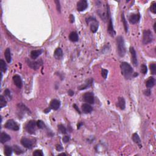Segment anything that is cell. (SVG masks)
Instances as JSON below:
<instances>
[{"label":"cell","instance_id":"3957f363","mask_svg":"<svg viewBox=\"0 0 156 156\" xmlns=\"http://www.w3.org/2000/svg\"><path fill=\"white\" fill-rule=\"evenodd\" d=\"M154 40V37L152 32L148 29L145 30L143 33V43L144 45H147L152 42Z\"/></svg>","mask_w":156,"mask_h":156},{"label":"cell","instance_id":"6da1fadb","mask_svg":"<svg viewBox=\"0 0 156 156\" xmlns=\"http://www.w3.org/2000/svg\"><path fill=\"white\" fill-rule=\"evenodd\" d=\"M121 73L126 79H129L133 76H137V74H134L132 67L127 62H122L120 65Z\"/></svg>","mask_w":156,"mask_h":156},{"label":"cell","instance_id":"5b68a950","mask_svg":"<svg viewBox=\"0 0 156 156\" xmlns=\"http://www.w3.org/2000/svg\"><path fill=\"white\" fill-rule=\"evenodd\" d=\"M37 122L34 120H30L26 125V129L28 133L30 134H34L37 128Z\"/></svg>","mask_w":156,"mask_h":156},{"label":"cell","instance_id":"d6986e66","mask_svg":"<svg viewBox=\"0 0 156 156\" xmlns=\"http://www.w3.org/2000/svg\"><path fill=\"white\" fill-rule=\"evenodd\" d=\"M54 56L56 59H61L63 57V52H62V49L60 48H58L56 49L54 51Z\"/></svg>","mask_w":156,"mask_h":156},{"label":"cell","instance_id":"bcb514c9","mask_svg":"<svg viewBox=\"0 0 156 156\" xmlns=\"http://www.w3.org/2000/svg\"><path fill=\"white\" fill-rule=\"evenodd\" d=\"M50 111V109H49V108H48V109H46V110L44 111V112H45V113H48V112H49Z\"/></svg>","mask_w":156,"mask_h":156},{"label":"cell","instance_id":"1f68e13d","mask_svg":"<svg viewBox=\"0 0 156 156\" xmlns=\"http://www.w3.org/2000/svg\"><path fill=\"white\" fill-rule=\"evenodd\" d=\"M37 127L39 129H44L45 127V124L44 122L42 120H38L37 121Z\"/></svg>","mask_w":156,"mask_h":156},{"label":"cell","instance_id":"8fae6325","mask_svg":"<svg viewBox=\"0 0 156 156\" xmlns=\"http://www.w3.org/2000/svg\"><path fill=\"white\" fill-rule=\"evenodd\" d=\"M21 143L23 146L28 149H31L32 148V145H33L32 141L27 138H22L21 140Z\"/></svg>","mask_w":156,"mask_h":156},{"label":"cell","instance_id":"d4e9b609","mask_svg":"<svg viewBox=\"0 0 156 156\" xmlns=\"http://www.w3.org/2000/svg\"><path fill=\"white\" fill-rule=\"evenodd\" d=\"M0 68H1V70L2 72H6L7 67L6 64L5 63V61L3 60V59L0 60Z\"/></svg>","mask_w":156,"mask_h":156},{"label":"cell","instance_id":"ee69618b","mask_svg":"<svg viewBox=\"0 0 156 156\" xmlns=\"http://www.w3.org/2000/svg\"><path fill=\"white\" fill-rule=\"evenodd\" d=\"M73 107H74V108L75 109H76V111H77V112H78V113H79V114H81V111H79V108L77 107V105H76V104H74L73 105Z\"/></svg>","mask_w":156,"mask_h":156},{"label":"cell","instance_id":"e575fe53","mask_svg":"<svg viewBox=\"0 0 156 156\" xmlns=\"http://www.w3.org/2000/svg\"><path fill=\"white\" fill-rule=\"evenodd\" d=\"M4 95H5V97H7V98H8L9 99H11L12 96H11V93H10V91L9 90L6 89V90L4 91Z\"/></svg>","mask_w":156,"mask_h":156},{"label":"cell","instance_id":"52a82bcc","mask_svg":"<svg viewBox=\"0 0 156 156\" xmlns=\"http://www.w3.org/2000/svg\"><path fill=\"white\" fill-rule=\"evenodd\" d=\"M84 101L87 103L88 104H94L95 103V97L93 93L91 92L85 93L83 96Z\"/></svg>","mask_w":156,"mask_h":156},{"label":"cell","instance_id":"9a60e30c","mask_svg":"<svg viewBox=\"0 0 156 156\" xmlns=\"http://www.w3.org/2000/svg\"><path fill=\"white\" fill-rule=\"evenodd\" d=\"M140 18V15L139 14H132L130 15L129 20L131 24H136L138 23Z\"/></svg>","mask_w":156,"mask_h":156},{"label":"cell","instance_id":"603a6c76","mask_svg":"<svg viewBox=\"0 0 156 156\" xmlns=\"http://www.w3.org/2000/svg\"><path fill=\"white\" fill-rule=\"evenodd\" d=\"M69 39L71 41V42H76L78 41L79 40V37H78V34L77 32H71L69 35Z\"/></svg>","mask_w":156,"mask_h":156},{"label":"cell","instance_id":"ab89813d","mask_svg":"<svg viewBox=\"0 0 156 156\" xmlns=\"http://www.w3.org/2000/svg\"><path fill=\"white\" fill-rule=\"evenodd\" d=\"M62 140H63V141H64V143L68 142L69 140H70V137H69L68 136H65V137H63Z\"/></svg>","mask_w":156,"mask_h":156},{"label":"cell","instance_id":"5bb4252c","mask_svg":"<svg viewBox=\"0 0 156 156\" xmlns=\"http://www.w3.org/2000/svg\"><path fill=\"white\" fill-rule=\"evenodd\" d=\"M109 26H108V32L111 36L112 37H114L115 34V32L114 29H113V23H112V18H111V16L109 17Z\"/></svg>","mask_w":156,"mask_h":156},{"label":"cell","instance_id":"836d02e7","mask_svg":"<svg viewBox=\"0 0 156 156\" xmlns=\"http://www.w3.org/2000/svg\"><path fill=\"white\" fill-rule=\"evenodd\" d=\"M33 156H43V151H42V150H39V149L36 150V151L33 152Z\"/></svg>","mask_w":156,"mask_h":156},{"label":"cell","instance_id":"7402d4cb","mask_svg":"<svg viewBox=\"0 0 156 156\" xmlns=\"http://www.w3.org/2000/svg\"><path fill=\"white\" fill-rule=\"evenodd\" d=\"M132 140H133L135 143H137V145L140 146V148L141 147V140H140V137L137 133H134L132 135Z\"/></svg>","mask_w":156,"mask_h":156},{"label":"cell","instance_id":"44dd1931","mask_svg":"<svg viewBox=\"0 0 156 156\" xmlns=\"http://www.w3.org/2000/svg\"><path fill=\"white\" fill-rule=\"evenodd\" d=\"M4 56H5L6 60L7 62L10 64L12 61V57H11V52H10V50L9 48H7L5 50L4 52Z\"/></svg>","mask_w":156,"mask_h":156},{"label":"cell","instance_id":"7a4b0ae2","mask_svg":"<svg viewBox=\"0 0 156 156\" xmlns=\"http://www.w3.org/2000/svg\"><path fill=\"white\" fill-rule=\"evenodd\" d=\"M116 41H117V51H118V55L121 57H124L126 52L124 38L122 36H118V37H117Z\"/></svg>","mask_w":156,"mask_h":156},{"label":"cell","instance_id":"b9f144b4","mask_svg":"<svg viewBox=\"0 0 156 156\" xmlns=\"http://www.w3.org/2000/svg\"><path fill=\"white\" fill-rule=\"evenodd\" d=\"M56 149L59 151H60L63 150V148H62V146L60 145H57L56 146Z\"/></svg>","mask_w":156,"mask_h":156},{"label":"cell","instance_id":"f1b7e54d","mask_svg":"<svg viewBox=\"0 0 156 156\" xmlns=\"http://www.w3.org/2000/svg\"><path fill=\"white\" fill-rule=\"evenodd\" d=\"M7 104L6 100L5 99V97H4L3 96H1L0 97V107L3 108L4 106H6Z\"/></svg>","mask_w":156,"mask_h":156},{"label":"cell","instance_id":"d590c367","mask_svg":"<svg viewBox=\"0 0 156 156\" xmlns=\"http://www.w3.org/2000/svg\"><path fill=\"white\" fill-rule=\"evenodd\" d=\"M101 74L104 79H106V77L108 74V70L103 68L101 70Z\"/></svg>","mask_w":156,"mask_h":156},{"label":"cell","instance_id":"4fadbf2b","mask_svg":"<svg viewBox=\"0 0 156 156\" xmlns=\"http://www.w3.org/2000/svg\"><path fill=\"white\" fill-rule=\"evenodd\" d=\"M60 106V102L56 99H52L50 103V108L52 110L57 111L59 109Z\"/></svg>","mask_w":156,"mask_h":156},{"label":"cell","instance_id":"9c48e42d","mask_svg":"<svg viewBox=\"0 0 156 156\" xmlns=\"http://www.w3.org/2000/svg\"><path fill=\"white\" fill-rule=\"evenodd\" d=\"M88 7V3L86 0H81L77 4V10L79 12H82Z\"/></svg>","mask_w":156,"mask_h":156},{"label":"cell","instance_id":"2e32d148","mask_svg":"<svg viewBox=\"0 0 156 156\" xmlns=\"http://www.w3.org/2000/svg\"><path fill=\"white\" fill-rule=\"evenodd\" d=\"M10 139H11V138H10V136L9 135L5 133V132H1V137H0V140H1V143H4L7 141H9Z\"/></svg>","mask_w":156,"mask_h":156},{"label":"cell","instance_id":"f35d334b","mask_svg":"<svg viewBox=\"0 0 156 156\" xmlns=\"http://www.w3.org/2000/svg\"><path fill=\"white\" fill-rule=\"evenodd\" d=\"M55 3L56 4V6H57V9L59 12H60V1H55Z\"/></svg>","mask_w":156,"mask_h":156},{"label":"cell","instance_id":"7dc6e473","mask_svg":"<svg viewBox=\"0 0 156 156\" xmlns=\"http://www.w3.org/2000/svg\"><path fill=\"white\" fill-rule=\"evenodd\" d=\"M81 125H82V123H79V124H77V128L78 129L80 128V126H81Z\"/></svg>","mask_w":156,"mask_h":156},{"label":"cell","instance_id":"74e56055","mask_svg":"<svg viewBox=\"0 0 156 156\" xmlns=\"http://www.w3.org/2000/svg\"><path fill=\"white\" fill-rule=\"evenodd\" d=\"M141 73H142L143 74H145L147 73L148 71V68H147V67L145 65H144V64H143V65H141Z\"/></svg>","mask_w":156,"mask_h":156},{"label":"cell","instance_id":"681fc988","mask_svg":"<svg viewBox=\"0 0 156 156\" xmlns=\"http://www.w3.org/2000/svg\"><path fill=\"white\" fill-rule=\"evenodd\" d=\"M59 155H66V154H64V153H62V154H59Z\"/></svg>","mask_w":156,"mask_h":156},{"label":"cell","instance_id":"ac0fdd59","mask_svg":"<svg viewBox=\"0 0 156 156\" xmlns=\"http://www.w3.org/2000/svg\"><path fill=\"white\" fill-rule=\"evenodd\" d=\"M117 105L121 110H124L126 107V102L123 97H119L118 99V103H117Z\"/></svg>","mask_w":156,"mask_h":156},{"label":"cell","instance_id":"e0dca14e","mask_svg":"<svg viewBox=\"0 0 156 156\" xmlns=\"http://www.w3.org/2000/svg\"><path fill=\"white\" fill-rule=\"evenodd\" d=\"M82 110L83 112H84L85 113H89L93 111V108L89 104L85 103V104H83L82 105Z\"/></svg>","mask_w":156,"mask_h":156},{"label":"cell","instance_id":"484cf974","mask_svg":"<svg viewBox=\"0 0 156 156\" xmlns=\"http://www.w3.org/2000/svg\"><path fill=\"white\" fill-rule=\"evenodd\" d=\"M13 150L14 149H12V148L7 145V146H5V147H4V154L7 156H11L12 154Z\"/></svg>","mask_w":156,"mask_h":156},{"label":"cell","instance_id":"ffe728a7","mask_svg":"<svg viewBox=\"0 0 156 156\" xmlns=\"http://www.w3.org/2000/svg\"><path fill=\"white\" fill-rule=\"evenodd\" d=\"M42 50H33L30 52V57L33 60H36L42 54Z\"/></svg>","mask_w":156,"mask_h":156},{"label":"cell","instance_id":"f6af8a7d","mask_svg":"<svg viewBox=\"0 0 156 156\" xmlns=\"http://www.w3.org/2000/svg\"><path fill=\"white\" fill-rule=\"evenodd\" d=\"M70 20H71V23H73L74 22V17L73 15H70Z\"/></svg>","mask_w":156,"mask_h":156},{"label":"cell","instance_id":"8d00e7d4","mask_svg":"<svg viewBox=\"0 0 156 156\" xmlns=\"http://www.w3.org/2000/svg\"><path fill=\"white\" fill-rule=\"evenodd\" d=\"M150 10L152 12L153 14H156V3H153L151 6V7H150Z\"/></svg>","mask_w":156,"mask_h":156},{"label":"cell","instance_id":"8992f818","mask_svg":"<svg viewBox=\"0 0 156 156\" xmlns=\"http://www.w3.org/2000/svg\"><path fill=\"white\" fill-rule=\"evenodd\" d=\"M6 128L8 129L12 130V131H17L19 130V126L18 125L16 122L13 119H9L4 125Z\"/></svg>","mask_w":156,"mask_h":156},{"label":"cell","instance_id":"7bdbcfd3","mask_svg":"<svg viewBox=\"0 0 156 156\" xmlns=\"http://www.w3.org/2000/svg\"><path fill=\"white\" fill-rule=\"evenodd\" d=\"M68 94L70 96V97H72V96L74 95V91H73V90H69L68 91Z\"/></svg>","mask_w":156,"mask_h":156},{"label":"cell","instance_id":"f546056e","mask_svg":"<svg viewBox=\"0 0 156 156\" xmlns=\"http://www.w3.org/2000/svg\"><path fill=\"white\" fill-rule=\"evenodd\" d=\"M13 149H14V151L17 154H21L23 152V151L17 145H14V147H13Z\"/></svg>","mask_w":156,"mask_h":156},{"label":"cell","instance_id":"83f0119b","mask_svg":"<svg viewBox=\"0 0 156 156\" xmlns=\"http://www.w3.org/2000/svg\"><path fill=\"white\" fill-rule=\"evenodd\" d=\"M93 80L92 79H89V80L87 81V82L85 83V85H82V86L80 87L79 88V90H84V89H87V88L91 86V83L93 82Z\"/></svg>","mask_w":156,"mask_h":156},{"label":"cell","instance_id":"277c9868","mask_svg":"<svg viewBox=\"0 0 156 156\" xmlns=\"http://www.w3.org/2000/svg\"><path fill=\"white\" fill-rule=\"evenodd\" d=\"M86 22L87 24H89L90 26V29L93 33H95L98 29V22L97 20L93 17H89L86 19Z\"/></svg>","mask_w":156,"mask_h":156},{"label":"cell","instance_id":"cb8c5ba5","mask_svg":"<svg viewBox=\"0 0 156 156\" xmlns=\"http://www.w3.org/2000/svg\"><path fill=\"white\" fill-rule=\"evenodd\" d=\"M155 85V79L153 77H149L148 79L147 80V81L146 82V86L148 88L150 89L152 88Z\"/></svg>","mask_w":156,"mask_h":156},{"label":"cell","instance_id":"4316f807","mask_svg":"<svg viewBox=\"0 0 156 156\" xmlns=\"http://www.w3.org/2000/svg\"><path fill=\"white\" fill-rule=\"evenodd\" d=\"M121 18H122V22H123V25H124V29H125V32L127 33V32H128V24H127V21H126V18H125V17H124V13L122 14Z\"/></svg>","mask_w":156,"mask_h":156},{"label":"cell","instance_id":"30bf717a","mask_svg":"<svg viewBox=\"0 0 156 156\" xmlns=\"http://www.w3.org/2000/svg\"><path fill=\"white\" fill-rule=\"evenodd\" d=\"M129 51L131 52V57H132V64L135 67H137L138 65V60H137V53H136L135 50L133 47H131L129 49Z\"/></svg>","mask_w":156,"mask_h":156},{"label":"cell","instance_id":"d6a6232c","mask_svg":"<svg viewBox=\"0 0 156 156\" xmlns=\"http://www.w3.org/2000/svg\"><path fill=\"white\" fill-rule=\"evenodd\" d=\"M150 70H151V73L152 74H156V65L155 64H151L149 65Z\"/></svg>","mask_w":156,"mask_h":156},{"label":"cell","instance_id":"60d3db41","mask_svg":"<svg viewBox=\"0 0 156 156\" xmlns=\"http://www.w3.org/2000/svg\"><path fill=\"white\" fill-rule=\"evenodd\" d=\"M151 93V91L149 89H148V90H146L145 91H144V94L146 96H149Z\"/></svg>","mask_w":156,"mask_h":156},{"label":"cell","instance_id":"c3c4849f","mask_svg":"<svg viewBox=\"0 0 156 156\" xmlns=\"http://www.w3.org/2000/svg\"><path fill=\"white\" fill-rule=\"evenodd\" d=\"M156 23H154V30L155 32H156Z\"/></svg>","mask_w":156,"mask_h":156},{"label":"cell","instance_id":"ba28073f","mask_svg":"<svg viewBox=\"0 0 156 156\" xmlns=\"http://www.w3.org/2000/svg\"><path fill=\"white\" fill-rule=\"evenodd\" d=\"M27 62L28 64L31 68L34 69V70H37L38 68H39L42 65L43 62L42 60H40L38 61H32L29 59H27Z\"/></svg>","mask_w":156,"mask_h":156},{"label":"cell","instance_id":"4dcf8cb0","mask_svg":"<svg viewBox=\"0 0 156 156\" xmlns=\"http://www.w3.org/2000/svg\"><path fill=\"white\" fill-rule=\"evenodd\" d=\"M58 129L60 131L61 133L63 134H67V129L65 128V127L64 125H62V124H59V125H58Z\"/></svg>","mask_w":156,"mask_h":156},{"label":"cell","instance_id":"7c38bea8","mask_svg":"<svg viewBox=\"0 0 156 156\" xmlns=\"http://www.w3.org/2000/svg\"><path fill=\"white\" fill-rule=\"evenodd\" d=\"M13 81H14V84L19 89H21L23 86V82H22V80L21 79V77L19 75H15L13 76Z\"/></svg>","mask_w":156,"mask_h":156}]
</instances>
